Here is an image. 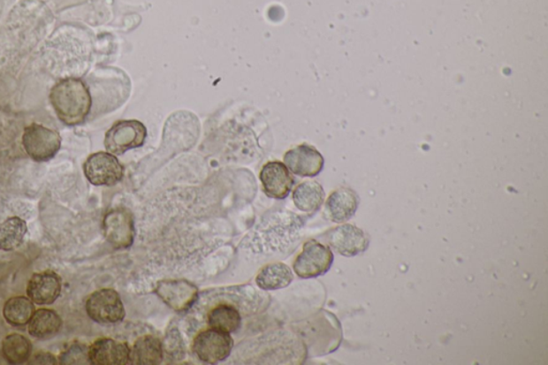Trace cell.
Returning <instances> with one entry per match:
<instances>
[{
  "instance_id": "26",
  "label": "cell",
  "mask_w": 548,
  "mask_h": 365,
  "mask_svg": "<svg viewBox=\"0 0 548 365\" xmlns=\"http://www.w3.org/2000/svg\"><path fill=\"white\" fill-rule=\"evenodd\" d=\"M28 364H57V359L49 353H38L35 354L32 359L27 361Z\"/></svg>"
},
{
  "instance_id": "12",
  "label": "cell",
  "mask_w": 548,
  "mask_h": 365,
  "mask_svg": "<svg viewBox=\"0 0 548 365\" xmlns=\"http://www.w3.org/2000/svg\"><path fill=\"white\" fill-rule=\"evenodd\" d=\"M260 179L263 192L274 200L286 199L295 184L287 166L278 161L268 162L263 165Z\"/></svg>"
},
{
  "instance_id": "11",
  "label": "cell",
  "mask_w": 548,
  "mask_h": 365,
  "mask_svg": "<svg viewBox=\"0 0 548 365\" xmlns=\"http://www.w3.org/2000/svg\"><path fill=\"white\" fill-rule=\"evenodd\" d=\"M284 164L289 171L301 177H316L323 170L324 160L321 152L313 146L299 145L284 156Z\"/></svg>"
},
{
  "instance_id": "3",
  "label": "cell",
  "mask_w": 548,
  "mask_h": 365,
  "mask_svg": "<svg viewBox=\"0 0 548 365\" xmlns=\"http://www.w3.org/2000/svg\"><path fill=\"white\" fill-rule=\"evenodd\" d=\"M22 141L27 154L40 163L52 160L62 148L58 132L38 124L30 125L24 130Z\"/></svg>"
},
{
  "instance_id": "4",
  "label": "cell",
  "mask_w": 548,
  "mask_h": 365,
  "mask_svg": "<svg viewBox=\"0 0 548 365\" xmlns=\"http://www.w3.org/2000/svg\"><path fill=\"white\" fill-rule=\"evenodd\" d=\"M146 139L147 129L141 121L120 120L106 132L104 146L110 154L120 156L131 149L140 148Z\"/></svg>"
},
{
  "instance_id": "15",
  "label": "cell",
  "mask_w": 548,
  "mask_h": 365,
  "mask_svg": "<svg viewBox=\"0 0 548 365\" xmlns=\"http://www.w3.org/2000/svg\"><path fill=\"white\" fill-rule=\"evenodd\" d=\"M359 202L356 192L342 187L328 197L326 205H324V217L329 221L341 224L356 215Z\"/></svg>"
},
{
  "instance_id": "18",
  "label": "cell",
  "mask_w": 548,
  "mask_h": 365,
  "mask_svg": "<svg viewBox=\"0 0 548 365\" xmlns=\"http://www.w3.org/2000/svg\"><path fill=\"white\" fill-rule=\"evenodd\" d=\"M62 326V317L57 313L49 308H40L34 311L28 323V332L35 338L49 339L57 336Z\"/></svg>"
},
{
  "instance_id": "22",
  "label": "cell",
  "mask_w": 548,
  "mask_h": 365,
  "mask_svg": "<svg viewBox=\"0 0 548 365\" xmlns=\"http://www.w3.org/2000/svg\"><path fill=\"white\" fill-rule=\"evenodd\" d=\"M34 311V304L28 297L18 296L4 303L3 314L9 324L22 327L28 324Z\"/></svg>"
},
{
  "instance_id": "13",
  "label": "cell",
  "mask_w": 548,
  "mask_h": 365,
  "mask_svg": "<svg viewBox=\"0 0 548 365\" xmlns=\"http://www.w3.org/2000/svg\"><path fill=\"white\" fill-rule=\"evenodd\" d=\"M62 278L54 271L34 273L27 285L30 300L38 306H49L54 303L62 293Z\"/></svg>"
},
{
  "instance_id": "24",
  "label": "cell",
  "mask_w": 548,
  "mask_h": 365,
  "mask_svg": "<svg viewBox=\"0 0 548 365\" xmlns=\"http://www.w3.org/2000/svg\"><path fill=\"white\" fill-rule=\"evenodd\" d=\"M59 363L63 365L90 364L89 347L82 343H73L67 351L60 354Z\"/></svg>"
},
{
  "instance_id": "7",
  "label": "cell",
  "mask_w": 548,
  "mask_h": 365,
  "mask_svg": "<svg viewBox=\"0 0 548 365\" xmlns=\"http://www.w3.org/2000/svg\"><path fill=\"white\" fill-rule=\"evenodd\" d=\"M233 339L230 333L207 329L202 331L193 342V352L202 362L217 364L225 361L232 354Z\"/></svg>"
},
{
  "instance_id": "14",
  "label": "cell",
  "mask_w": 548,
  "mask_h": 365,
  "mask_svg": "<svg viewBox=\"0 0 548 365\" xmlns=\"http://www.w3.org/2000/svg\"><path fill=\"white\" fill-rule=\"evenodd\" d=\"M89 359L94 365L130 364V346L113 338H99L89 346Z\"/></svg>"
},
{
  "instance_id": "8",
  "label": "cell",
  "mask_w": 548,
  "mask_h": 365,
  "mask_svg": "<svg viewBox=\"0 0 548 365\" xmlns=\"http://www.w3.org/2000/svg\"><path fill=\"white\" fill-rule=\"evenodd\" d=\"M105 240L116 250H124L133 245L135 238L134 217L126 208L118 207L110 210L103 219Z\"/></svg>"
},
{
  "instance_id": "10",
  "label": "cell",
  "mask_w": 548,
  "mask_h": 365,
  "mask_svg": "<svg viewBox=\"0 0 548 365\" xmlns=\"http://www.w3.org/2000/svg\"><path fill=\"white\" fill-rule=\"evenodd\" d=\"M155 292L167 307L177 313L189 310L200 295L199 288L195 284L184 278L161 281Z\"/></svg>"
},
{
  "instance_id": "21",
  "label": "cell",
  "mask_w": 548,
  "mask_h": 365,
  "mask_svg": "<svg viewBox=\"0 0 548 365\" xmlns=\"http://www.w3.org/2000/svg\"><path fill=\"white\" fill-rule=\"evenodd\" d=\"M28 227L21 217H12L0 223V250L14 251L22 245Z\"/></svg>"
},
{
  "instance_id": "19",
  "label": "cell",
  "mask_w": 548,
  "mask_h": 365,
  "mask_svg": "<svg viewBox=\"0 0 548 365\" xmlns=\"http://www.w3.org/2000/svg\"><path fill=\"white\" fill-rule=\"evenodd\" d=\"M293 280L291 268L285 263L274 262L262 268L255 281L263 291H278L291 285Z\"/></svg>"
},
{
  "instance_id": "23",
  "label": "cell",
  "mask_w": 548,
  "mask_h": 365,
  "mask_svg": "<svg viewBox=\"0 0 548 365\" xmlns=\"http://www.w3.org/2000/svg\"><path fill=\"white\" fill-rule=\"evenodd\" d=\"M32 342L22 334H9L3 341V356L10 364L27 363L32 356Z\"/></svg>"
},
{
  "instance_id": "6",
  "label": "cell",
  "mask_w": 548,
  "mask_h": 365,
  "mask_svg": "<svg viewBox=\"0 0 548 365\" xmlns=\"http://www.w3.org/2000/svg\"><path fill=\"white\" fill-rule=\"evenodd\" d=\"M84 174L91 185L113 186L123 180L125 169L115 155L100 151L86 160Z\"/></svg>"
},
{
  "instance_id": "5",
  "label": "cell",
  "mask_w": 548,
  "mask_h": 365,
  "mask_svg": "<svg viewBox=\"0 0 548 365\" xmlns=\"http://www.w3.org/2000/svg\"><path fill=\"white\" fill-rule=\"evenodd\" d=\"M86 312L90 319L101 324L123 322L126 310L118 293L111 288L96 291L86 301Z\"/></svg>"
},
{
  "instance_id": "16",
  "label": "cell",
  "mask_w": 548,
  "mask_h": 365,
  "mask_svg": "<svg viewBox=\"0 0 548 365\" xmlns=\"http://www.w3.org/2000/svg\"><path fill=\"white\" fill-rule=\"evenodd\" d=\"M162 361H164V346L156 337H141L130 348V364L158 365Z\"/></svg>"
},
{
  "instance_id": "20",
  "label": "cell",
  "mask_w": 548,
  "mask_h": 365,
  "mask_svg": "<svg viewBox=\"0 0 548 365\" xmlns=\"http://www.w3.org/2000/svg\"><path fill=\"white\" fill-rule=\"evenodd\" d=\"M207 322L211 329L231 334L240 331L242 318L237 308L228 304H219L208 313Z\"/></svg>"
},
{
  "instance_id": "1",
  "label": "cell",
  "mask_w": 548,
  "mask_h": 365,
  "mask_svg": "<svg viewBox=\"0 0 548 365\" xmlns=\"http://www.w3.org/2000/svg\"><path fill=\"white\" fill-rule=\"evenodd\" d=\"M49 103L65 125H78L88 118L93 97L82 80L65 79L50 90Z\"/></svg>"
},
{
  "instance_id": "2",
  "label": "cell",
  "mask_w": 548,
  "mask_h": 365,
  "mask_svg": "<svg viewBox=\"0 0 548 365\" xmlns=\"http://www.w3.org/2000/svg\"><path fill=\"white\" fill-rule=\"evenodd\" d=\"M334 262L329 246L317 240L304 243L302 251L293 262V271L301 278H313L326 275Z\"/></svg>"
},
{
  "instance_id": "25",
  "label": "cell",
  "mask_w": 548,
  "mask_h": 365,
  "mask_svg": "<svg viewBox=\"0 0 548 365\" xmlns=\"http://www.w3.org/2000/svg\"><path fill=\"white\" fill-rule=\"evenodd\" d=\"M164 346V356L172 360H179L177 354H181L184 356V347H182V338L180 333L176 331H172L166 336L165 342L162 343Z\"/></svg>"
},
{
  "instance_id": "9",
  "label": "cell",
  "mask_w": 548,
  "mask_h": 365,
  "mask_svg": "<svg viewBox=\"0 0 548 365\" xmlns=\"http://www.w3.org/2000/svg\"><path fill=\"white\" fill-rule=\"evenodd\" d=\"M323 237L329 247L344 257L362 255L369 247V237L367 232L353 224L331 228Z\"/></svg>"
},
{
  "instance_id": "17",
  "label": "cell",
  "mask_w": 548,
  "mask_h": 365,
  "mask_svg": "<svg viewBox=\"0 0 548 365\" xmlns=\"http://www.w3.org/2000/svg\"><path fill=\"white\" fill-rule=\"evenodd\" d=\"M324 191L317 181H304L293 191V204L306 214H316L324 202Z\"/></svg>"
}]
</instances>
